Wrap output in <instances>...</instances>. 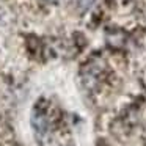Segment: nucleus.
Returning a JSON list of instances; mask_svg holds the SVG:
<instances>
[{"mask_svg":"<svg viewBox=\"0 0 146 146\" xmlns=\"http://www.w3.org/2000/svg\"><path fill=\"white\" fill-rule=\"evenodd\" d=\"M32 126L38 135H44L47 132V119L41 113H33L32 116Z\"/></svg>","mask_w":146,"mask_h":146,"instance_id":"f257e3e1","label":"nucleus"},{"mask_svg":"<svg viewBox=\"0 0 146 146\" xmlns=\"http://www.w3.org/2000/svg\"><path fill=\"white\" fill-rule=\"evenodd\" d=\"M96 3V0H76V5L80 11H90L93 8V5Z\"/></svg>","mask_w":146,"mask_h":146,"instance_id":"f03ea898","label":"nucleus"},{"mask_svg":"<svg viewBox=\"0 0 146 146\" xmlns=\"http://www.w3.org/2000/svg\"><path fill=\"white\" fill-rule=\"evenodd\" d=\"M44 2H47V3H57V2H60V0H44Z\"/></svg>","mask_w":146,"mask_h":146,"instance_id":"7ed1b4c3","label":"nucleus"}]
</instances>
